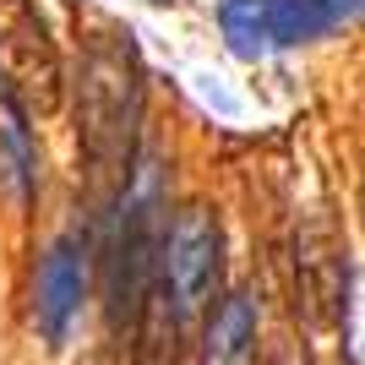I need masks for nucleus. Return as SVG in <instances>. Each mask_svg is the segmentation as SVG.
<instances>
[{"label": "nucleus", "instance_id": "1", "mask_svg": "<svg viewBox=\"0 0 365 365\" xmlns=\"http://www.w3.org/2000/svg\"><path fill=\"white\" fill-rule=\"evenodd\" d=\"M142 120V66L137 49L120 33H109L88 49L82 82H76V131L93 175H120L131 164V142ZM131 175V169H125Z\"/></svg>", "mask_w": 365, "mask_h": 365}, {"label": "nucleus", "instance_id": "2", "mask_svg": "<svg viewBox=\"0 0 365 365\" xmlns=\"http://www.w3.org/2000/svg\"><path fill=\"white\" fill-rule=\"evenodd\" d=\"M0 93L22 115H55L66 98V66L49 22L33 0H0Z\"/></svg>", "mask_w": 365, "mask_h": 365}, {"label": "nucleus", "instance_id": "3", "mask_svg": "<svg viewBox=\"0 0 365 365\" xmlns=\"http://www.w3.org/2000/svg\"><path fill=\"white\" fill-rule=\"evenodd\" d=\"M158 278L180 317L207 311V300L218 294V278H224V235L207 207L175 213V224L164 229V245H158Z\"/></svg>", "mask_w": 365, "mask_h": 365}, {"label": "nucleus", "instance_id": "4", "mask_svg": "<svg viewBox=\"0 0 365 365\" xmlns=\"http://www.w3.org/2000/svg\"><path fill=\"white\" fill-rule=\"evenodd\" d=\"M349 257L327 224H311L294 235V311L311 333H327L344 322V294H349Z\"/></svg>", "mask_w": 365, "mask_h": 365}, {"label": "nucleus", "instance_id": "5", "mask_svg": "<svg viewBox=\"0 0 365 365\" xmlns=\"http://www.w3.org/2000/svg\"><path fill=\"white\" fill-rule=\"evenodd\" d=\"M82 300H88V251L66 235L38 262V284H33V322H38V333L49 344H61L71 333Z\"/></svg>", "mask_w": 365, "mask_h": 365}, {"label": "nucleus", "instance_id": "6", "mask_svg": "<svg viewBox=\"0 0 365 365\" xmlns=\"http://www.w3.org/2000/svg\"><path fill=\"white\" fill-rule=\"evenodd\" d=\"M180 311H175V300H169L164 278L148 289V300H142V311L131 317V327H125V344H131V365H180Z\"/></svg>", "mask_w": 365, "mask_h": 365}, {"label": "nucleus", "instance_id": "7", "mask_svg": "<svg viewBox=\"0 0 365 365\" xmlns=\"http://www.w3.org/2000/svg\"><path fill=\"white\" fill-rule=\"evenodd\" d=\"M354 16H365V0H273L267 6V33H273V49H294L354 22Z\"/></svg>", "mask_w": 365, "mask_h": 365}, {"label": "nucleus", "instance_id": "8", "mask_svg": "<svg viewBox=\"0 0 365 365\" xmlns=\"http://www.w3.org/2000/svg\"><path fill=\"white\" fill-rule=\"evenodd\" d=\"M202 365H257V300L245 289L218 300L202 338Z\"/></svg>", "mask_w": 365, "mask_h": 365}, {"label": "nucleus", "instance_id": "9", "mask_svg": "<svg viewBox=\"0 0 365 365\" xmlns=\"http://www.w3.org/2000/svg\"><path fill=\"white\" fill-rule=\"evenodd\" d=\"M38 185V153H33L28 115L0 93V191L6 197H33Z\"/></svg>", "mask_w": 365, "mask_h": 365}, {"label": "nucleus", "instance_id": "10", "mask_svg": "<svg viewBox=\"0 0 365 365\" xmlns=\"http://www.w3.org/2000/svg\"><path fill=\"white\" fill-rule=\"evenodd\" d=\"M267 6H273V0H218V28H224L229 55H240V61H262V55L273 49Z\"/></svg>", "mask_w": 365, "mask_h": 365}, {"label": "nucleus", "instance_id": "11", "mask_svg": "<svg viewBox=\"0 0 365 365\" xmlns=\"http://www.w3.org/2000/svg\"><path fill=\"white\" fill-rule=\"evenodd\" d=\"M344 344H349V360L365 365V267L349 273V294H344Z\"/></svg>", "mask_w": 365, "mask_h": 365}]
</instances>
